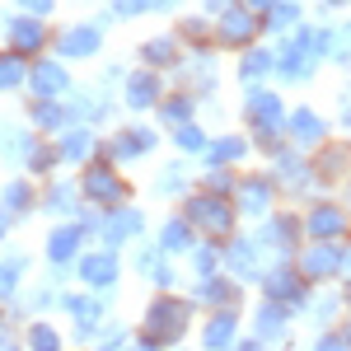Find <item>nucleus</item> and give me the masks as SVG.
Returning a JSON list of instances; mask_svg holds the SVG:
<instances>
[{"mask_svg":"<svg viewBox=\"0 0 351 351\" xmlns=\"http://www.w3.org/2000/svg\"><path fill=\"white\" fill-rule=\"evenodd\" d=\"M342 267V248H304V276H328Z\"/></svg>","mask_w":351,"mask_h":351,"instance_id":"nucleus-3","label":"nucleus"},{"mask_svg":"<svg viewBox=\"0 0 351 351\" xmlns=\"http://www.w3.org/2000/svg\"><path fill=\"white\" fill-rule=\"evenodd\" d=\"M243 351H258V347H243Z\"/></svg>","mask_w":351,"mask_h":351,"instance_id":"nucleus-43","label":"nucleus"},{"mask_svg":"<svg viewBox=\"0 0 351 351\" xmlns=\"http://www.w3.org/2000/svg\"><path fill=\"white\" fill-rule=\"evenodd\" d=\"M28 10H43V14H47V5H52V0H24Z\"/></svg>","mask_w":351,"mask_h":351,"instance_id":"nucleus-37","label":"nucleus"},{"mask_svg":"<svg viewBox=\"0 0 351 351\" xmlns=\"http://www.w3.org/2000/svg\"><path fill=\"white\" fill-rule=\"evenodd\" d=\"M5 202H10V206H24V202H28V188H24V183H10V188H5Z\"/></svg>","mask_w":351,"mask_h":351,"instance_id":"nucleus-31","label":"nucleus"},{"mask_svg":"<svg viewBox=\"0 0 351 351\" xmlns=\"http://www.w3.org/2000/svg\"><path fill=\"white\" fill-rule=\"evenodd\" d=\"M239 206L248 211V216H263V206H267V178H253V183H243Z\"/></svg>","mask_w":351,"mask_h":351,"instance_id":"nucleus-9","label":"nucleus"},{"mask_svg":"<svg viewBox=\"0 0 351 351\" xmlns=\"http://www.w3.org/2000/svg\"><path fill=\"white\" fill-rule=\"evenodd\" d=\"M10 38H14V47H38V43H43V24L14 19V24H10Z\"/></svg>","mask_w":351,"mask_h":351,"instance_id":"nucleus-14","label":"nucleus"},{"mask_svg":"<svg viewBox=\"0 0 351 351\" xmlns=\"http://www.w3.org/2000/svg\"><path fill=\"white\" fill-rule=\"evenodd\" d=\"M84 192H89V197H112V192H117V183H112L108 169H89V178H84Z\"/></svg>","mask_w":351,"mask_h":351,"instance_id":"nucleus-16","label":"nucleus"},{"mask_svg":"<svg viewBox=\"0 0 351 351\" xmlns=\"http://www.w3.org/2000/svg\"><path fill=\"white\" fill-rule=\"evenodd\" d=\"M89 145H94L89 132H71L66 141H61V155H66V160H80V155H89Z\"/></svg>","mask_w":351,"mask_h":351,"instance_id":"nucleus-18","label":"nucleus"},{"mask_svg":"<svg viewBox=\"0 0 351 351\" xmlns=\"http://www.w3.org/2000/svg\"><path fill=\"white\" fill-rule=\"evenodd\" d=\"M225 295H230L225 281H206V286H202V300H225Z\"/></svg>","mask_w":351,"mask_h":351,"instance_id":"nucleus-32","label":"nucleus"},{"mask_svg":"<svg viewBox=\"0 0 351 351\" xmlns=\"http://www.w3.org/2000/svg\"><path fill=\"white\" fill-rule=\"evenodd\" d=\"M337 230H342V211H332V206H324V211L309 216V234H319V239H324V234H337Z\"/></svg>","mask_w":351,"mask_h":351,"instance_id":"nucleus-15","label":"nucleus"},{"mask_svg":"<svg viewBox=\"0 0 351 351\" xmlns=\"http://www.w3.org/2000/svg\"><path fill=\"white\" fill-rule=\"evenodd\" d=\"M267 291H271V295H291V291H295V281H291L286 271H276V276L267 281Z\"/></svg>","mask_w":351,"mask_h":351,"instance_id":"nucleus-28","label":"nucleus"},{"mask_svg":"<svg viewBox=\"0 0 351 351\" xmlns=\"http://www.w3.org/2000/svg\"><path fill=\"white\" fill-rule=\"evenodd\" d=\"M136 225H141V216H136V211H122V216H112V220H108V239H122V234H132Z\"/></svg>","mask_w":351,"mask_h":351,"instance_id":"nucleus-20","label":"nucleus"},{"mask_svg":"<svg viewBox=\"0 0 351 351\" xmlns=\"http://www.w3.org/2000/svg\"><path fill=\"white\" fill-rule=\"evenodd\" d=\"M164 248H173V253H178V248H188V225H178V220H173V225L164 230Z\"/></svg>","mask_w":351,"mask_h":351,"instance_id":"nucleus-22","label":"nucleus"},{"mask_svg":"<svg viewBox=\"0 0 351 351\" xmlns=\"http://www.w3.org/2000/svg\"><path fill=\"white\" fill-rule=\"evenodd\" d=\"M80 276H84V281H94V286H108L112 276H117V258H112V253L84 258V263H80Z\"/></svg>","mask_w":351,"mask_h":351,"instance_id":"nucleus-4","label":"nucleus"},{"mask_svg":"<svg viewBox=\"0 0 351 351\" xmlns=\"http://www.w3.org/2000/svg\"><path fill=\"white\" fill-rule=\"evenodd\" d=\"M253 14H225V19H220V38H225V43H248V38H253Z\"/></svg>","mask_w":351,"mask_h":351,"instance_id":"nucleus-8","label":"nucleus"},{"mask_svg":"<svg viewBox=\"0 0 351 351\" xmlns=\"http://www.w3.org/2000/svg\"><path fill=\"white\" fill-rule=\"evenodd\" d=\"M276 332H281V309H267V304H263V314H258V337L267 342Z\"/></svg>","mask_w":351,"mask_h":351,"instance_id":"nucleus-19","label":"nucleus"},{"mask_svg":"<svg viewBox=\"0 0 351 351\" xmlns=\"http://www.w3.org/2000/svg\"><path fill=\"white\" fill-rule=\"evenodd\" d=\"M225 5H230V0H211V10H225Z\"/></svg>","mask_w":351,"mask_h":351,"instance_id":"nucleus-39","label":"nucleus"},{"mask_svg":"<svg viewBox=\"0 0 351 351\" xmlns=\"http://www.w3.org/2000/svg\"><path fill=\"white\" fill-rule=\"evenodd\" d=\"M248 108H253L258 122H263V132H271V127L281 122V104H276L271 94H253V104H248Z\"/></svg>","mask_w":351,"mask_h":351,"instance_id":"nucleus-11","label":"nucleus"},{"mask_svg":"<svg viewBox=\"0 0 351 351\" xmlns=\"http://www.w3.org/2000/svg\"><path fill=\"white\" fill-rule=\"evenodd\" d=\"M19 267H24L19 258H14L10 267H0V295H10V291H14V276H19Z\"/></svg>","mask_w":351,"mask_h":351,"instance_id":"nucleus-26","label":"nucleus"},{"mask_svg":"<svg viewBox=\"0 0 351 351\" xmlns=\"http://www.w3.org/2000/svg\"><path fill=\"white\" fill-rule=\"evenodd\" d=\"M33 351H56L52 328H33Z\"/></svg>","mask_w":351,"mask_h":351,"instance_id":"nucleus-27","label":"nucleus"},{"mask_svg":"<svg viewBox=\"0 0 351 351\" xmlns=\"http://www.w3.org/2000/svg\"><path fill=\"white\" fill-rule=\"evenodd\" d=\"M188 220L206 225V230H225L230 225V211H225V202H216V197H197L188 206Z\"/></svg>","mask_w":351,"mask_h":351,"instance_id":"nucleus-2","label":"nucleus"},{"mask_svg":"<svg viewBox=\"0 0 351 351\" xmlns=\"http://www.w3.org/2000/svg\"><path fill=\"white\" fill-rule=\"evenodd\" d=\"M342 122H347V127H351V112H342Z\"/></svg>","mask_w":351,"mask_h":351,"instance_id":"nucleus-40","label":"nucleus"},{"mask_svg":"<svg viewBox=\"0 0 351 351\" xmlns=\"http://www.w3.org/2000/svg\"><path fill=\"white\" fill-rule=\"evenodd\" d=\"M319 351H347V342H342V337H324V342H319Z\"/></svg>","mask_w":351,"mask_h":351,"instance_id":"nucleus-36","label":"nucleus"},{"mask_svg":"<svg viewBox=\"0 0 351 351\" xmlns=\"http://www.w3.org/2000/svg\"><path fill=\"white\" fill-rule=\"evenodd\" d=\"M164 117H169V122H183V117H188V104H169Z\"/></svg>","mask_w":351,"mask_h":351,"instance_id":"nucleus-34","label":"nucleus"},{"mask_svg":"<svg viewBox=\"0 0 351 351\" xmlns=\"http://www.w3.org/2000/svg\"><path fill=\"white\" fill-rule=\"evenodd\" d=\"M183 319H188V304H178V300L150 304V337H155V342H173V337L183 332Z\"/></svg>","mask_w":351,"mask_h":351,"instance_id":"nucleus-1","label":"nucleus"},{"mask_svg":"<svg viewBox=\"0 0 351 351\" xmlns=\"http://www.w3.org/2000/svg\"><path fill=\"white\" fill-rule=\"evenodd\" d=\"M230 342H234V319H230V314H216V319H211V328H206V347H211V351H225Z\"/></svg>","mask_w":351,"mask_h":351,"instance_id":"nucleus-10","label":"nucleus"},{"mask_svg":"<svg viewBox=\"0 0 351 351\" xmlns=\"http://www.w3.org/2000/svg\"><path fill=\"white\" fill-rule=\"evenodd\" d=\"M94 47H99V28H71L61 38V52L66 56H89Z\"/></svg>","mask_w":351,"mask_h":351,"instance_id":"nucleus-6","label":"nucleus"},{"mask_svg":"<svg viewBox=\"0 0 351 351\" xmlns=\"http://www.w3.org/2000/svg\"><path fill=\"white\" fill-rule=\"evenodd\" d=\"M225 258H230V267L239 271V276H253V267H258V263H253V243H234Z\"/></svg>","mask_w":351,"mask_h":351,"instance_id":"nucleus-17","label":"nucleus"},{"mask_svg":"<svg viewBox=\"0 0 351 351\" xmlns=\"http://www.w3.org/2000/svg\"><path fill=\"white\" fill-rule=\"evenodd\" d=\"M291 132H295L300 145H314V141L324 136V127H319V117H314V112H295V117H291Z\"/></svg>","mask_w":351,"mask_h":351,"instance_id":"nucleus-12","label":"nucleus"},{"mask_svg":"<svg viewBox=\"0 0 351 351\" xmlns=\"http://www.w3.org/2000/svg\"><path fill=\"white\" fill-rule=\"evenodd\" d=\"M33 89H38L43 99L66 94V71H61V66H52V61H47V66H38V71H33Z\"/></svg>","mask_w":351,"mask_h":351,"instance_id":"nucleus-5","label":"nucleus"},{"mask_svg":"<svg viewBox=\"0 0 351 351\" xmlns=\"http://www.w3.org/2000/svg\"><path fill=\"white\" fill-rule=\"evenodd\" d=\"M211 155H216V160H239V155H243V145H239V141H220Z\"/></svg>","mask_w":351,"mask_h":351,"instance_id":"nucleus-30","label":"nucleus"},{"mask_svg":"<svg viewBox=\"0 0 351 351\" xmlns=\"http://www.w3.org/2000/svg\"><path fill=\"white\" fill-rule=\"evenodd\" d=\"M0 230H5V211H0Z\"/></svg>","mask_w":351,"mask_h":351,"instance_id":"nucleus-41","label":"nucleus"},{"mask_svg":"<svg viewBox=\"0 0 351 351\" xmlns=\"http://www.w3.org/2000/svg\"><path fill=\"white\" fill-rule=\"evenodd\" d=\"M263 71H271V56L267 52H248V61H243V80H258Z\"/></svg>","mask_w":351,"mask_h":351,"instance_id":"nucleus-21","label":"nucleus"},{"mask_svg":"<svg viewBox=\"0 0 351 351\" xmlns=\"http://www.w3.org/2000/svg\"><path fill=\"white\" fill-rule=\"evenodd\" d=\"M248 5H253V10H267V5H271V0H248Z\"/></svg>","mask_w":351,"mask_h":351,"instance_id":"nucleus-38","label":"nucleus"},{"mask_svg":"<svg viewBox=\"0 0 351 351\" xmlns=\"http://www.w3.org/2000/svg\"><path fill=\"white\" fill-rule=\"evenodd\" d=\"M19 80H24L19 61H14V56H5V61H0V84H19Z\"/></svg>","mask_w":351,"mask_h":351,"instance_id":"nucleus-24","label":"nucleus"},{"mask_svg":"<svg viewBox=\"0 0 351 351\" xmlns=\"http://www.w3.org/2000/svg\"><path fill=\"white\" fill-rule=\"evenodd\" d=\"M160 99V84H155V75H136L132 84H127V104L132 108H150Z\"/></svg>","mask_w":351,"mask_h":351,"instance_id":"nucleus-7","label":"nucleus"},{"mask_svg":"<svg viewBox=\"0 0 351 351\" xmlns=\"http://www.w3.org/2000/svg\"><path fill=\"white\" fill-rule=\"evenodd\" d=\"M33 117H38L43 127H56V122H61V108H56V104H38V108H33Z\"/></svg>","mask_w":351,"mask_h":351,"instance_id":"nucleus-25","label":"nucleus"},{"mask_svg":"<svg viewBox=\"0 0 351 351\" xmlns=\"http://www.w3.org/2000/svg\"><path fill=\"white\" fill-rule=\"evenodd\" d=\"M291 19H295L291 10H271V24H267V28H286V24H291Z\"/></svg>","mask_w":351,"mask_h":351,"instance_id":"nucleus-33","label":"nucleus"},{"mask_svg":"<svg viewBox=\"0 0 351 351\" xmlns=\"http://www.w3.org/2000/svg\"><path fill=\"white\" fill-rule=\"evenodd\" d=\"M347 267H351V253H347Z\"/></svg>","mask_w":351,"mask_h":351,"instance_id":"nucleus-42","label":"nucleus"},{"mask_svg":"<svg viewBox=\"0 0 351 351\" xmlns=\"http://www.w3.org/2000/svg\"><path fill=\"white\" fill-rule=\"evenodd\" d=\"M150 5H160V0H112V14H141Z\"/></svg>","mask_w":351,"mask_h":351,"instance_id":"nucleus-23","label":"nucleus"},{"mask_svg":"<svg viewBox=\"0 0 351 351\" xmlns=\"http://www.w3.org/2000/svg\"><path fill=\"white\" fill-rule=\"evenodd\" d=\"M75 243H80V230H75V225H66V230H56V234H52V248H47V253H52L56 263H66V258L75 253Z\"/></svg>","mask_w":351,"mask_h":351,"instance_id":"nucleus-13","label":"nucleus"},{"mask_svg":"<svg viewBox=\"0 0 351 351\" xmlns=\"http://www.w3.org/2000/svg\"><path fill=\"white\" fill-rule=\"evenodd\" d=\"M178 145H183V150H202L206 141H202V132H197V127H183V132H178Z\"/></svg>","mask_w":351,"mask_h":351,"instance_id":"nucleus-29","label":"nucleus"},{"mask_svg":"<svg viewBox=\"0 0 351 351\" xmlns=\"http://www.w3.org/2000/svg\"><path fill=\"white\" fill-rule=\"evenodd\" d=\"M145 56H150V61H164V56H169V43H150Z\"/></svg>","mask_w":351,"mask_h":351,"instance_id":"nucleus-35","label":"nucleus"}]
</instances>
